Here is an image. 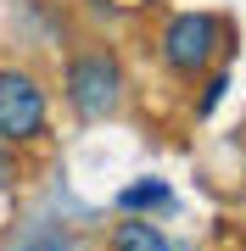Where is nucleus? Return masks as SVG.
<instances>
[{
    "label": "nucleus",
    "mask_w": 246,
    "mask_h": 251,
    "mask_svg": "<svg viewBox=\"0 0 246 251\" xmlns=\"http://www.w3.org/2000/svg\"><path fill=\"white\" fill-rule=\"evenodd\" d=\"M168 201H173V196H168L163 179H140V184H129L123 196H118L123 212H140V206H168Z\"/></svg>",
    "instance_id": "39448f33"
},
{
    "label": "nucleus",
    "mask_w": 246,
    "mask_h": 251,
    "mask_svg": "<svg viewBox=\"0 0 246 251\" xmlns=\"http://www.w3.org/2000/svg\"><path fill=\"white\" fill-rule=\"evenodd\" d=\"M45 134V90L34 73L23 67H0V140L28 145Z\"/></svg>",
    "instance_id": "f03ea898"
},
{
    "label": "nucleus",
    "mask_w": 246,
    "mask_h": 251,
    "mask_svg": "<svg viewBox=\"0 0 246 251\" xmlns=\"http://www.w3.org/2000/svg\"><path fill=\"white\" fill-rule=\"evenodd\" d=\"M112 251H168V240L151 229V218H123L112 234Z\"/></svg>",
    "instance_id": "20e7f679"
},
{
    "label": "nucleus",
    "mask_w": 246,
    "mask_h": 251,
    "mask_svg": "<svg viewBox=\"0 0 246 251\" xmlns=\"http://www.w3.org/2000/svg\"><path fill=\"white\" fill-rule=\"evenodd\" d=\"M224 90H229V78H224V73H219V78L207 84V100H201V112H213V106H219V95H224Z\"/></svg>",
    "instance_id": "0eeeda50"
},
{
    "label": "nucleus",
    "mask_w": 246,
    "mask_h": 251,
    "mask_svg": "<svg viewBox=\"0 0 246 251\" xmlns=\"http://www.w3.org/2000/svg\"><path fill=\"white\" fill-rule=\"evenodd\" d=\"M6 184H17V162H11V145L0 140V190Z\"/></svg>",
    "instance_id": "423d86ee"
},
{
    "label": "nucleus",
    "mask_w": 246,
    "mask_h": 251,
    "mask_svg": "<svg viewBox=\"0 0 246 251\" xmlns=\"http://www.w3.org/2000/svg\"><path fill=\"white\" fill-rule=\"evenodd\" d=\"M213 50H219V17H207V11H179L163 28V62L179 78H196L213 62Z\"/></svg>",
    "instance_id": "7ed1b4c3"
},
{
    "label": "nucleus",
    "mask_w": 246,
    "mask_h": 251,
    "mask_svg": "<svg viewBox=\"0 0 246 251\" xmlns=\"http://www.w3.org/2000/svg\"><path fill=\"white\" fill-rule=\"evenodd\" d=\"M123 100V73L107 50H84L67 67V106L79 117H112Z\"/></svg>",
    "instance_id": "f257e3e1"
}]
</instances>
